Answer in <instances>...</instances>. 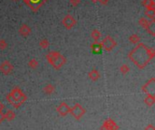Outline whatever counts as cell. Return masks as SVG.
<instances>
[{"mask_svg":"<svg viewBox=\"0 0 155 130\" xmlns=\"http://www.w3.org/2000/svg\"><path fill=\"white\" fill-rule=\"evenodd\" d=\"M73 6H77L80 3V0H70Z\"/></svg>","mask_w":155,"mask_h":130,"instance_id":"4316f807","label":"cell"},{"mask_svg":"<svg viewBox=\"0 0 155 130\" xmlns=\"http://www.w3.org/2000/svg\"><path fill=\"white\" fill-rule=\"evenodd\" d=\"M91 48H92V53H94L95 54H100L103 51V47L101 45V43L95 42V43H92L91 45Z\"/></svg>","mask_w":155,"mask_h":130,"instance_id":"8fae6325","label":"cell"},{"mask_svg":"<svg viewBox=\"0 0 155 130\" xmlns=\"http://www.w3.org/2000/svg\"><path fill=\"white\" fill-rule=\"evenodd\" d=\"M144 130H155V126L152 124H149L148 126H145Z\"/></svg>","mask_w":155,"mask_h":130,"instance_id":"d4e9b609","label":"cell"},{"mask_svg":"<svg viewBox=\"0 0 155 130\" xmlns=\"http://www.w3.org/2000/svg\"><path fill=\"white\" fill-rule=\"evenodd\" d=\"M19 32H20V35H22V36H27L30 32H31V29H30V27L29 26H27L26 25H23L21 27H20V29H19Z\"/></svg>","mask_w":155,"mask_h":130,"instance_id":"4fadbf2b","label":"cell"},{"mask_svg":"<svg viewBox=\"0 0 155 130\" xmlns=\"http://www.w3.org/2000/svg\"><path fill=\"white\" fill-rule=\"evenodd\" d=\"M70 113L76 120H80L85 115L86 109L81 104L76 103V104L73 105V108H70Z\"/></svg>","mask_w":155,"mask_h":130,"instance_id":"3957f363","label":"cell"},{"mask_svg":"<svg viewBox=\"0 0 155 130\" xmlns=\"http://www.w3.org/2000/svg\"><path fill=\"white\" fill-rule=\"evenodd\" d=\"M4 120H5V114L3 113V111H0V124H1Z\"/></svg>","mask_w":155,"mask_h":130,"instance_id":"484cf974","label":"cell"},{"mask_svg":"<svg viewBox=\"0 0 155 130\" xmlns=\"http://www.w3.org/2000/svg\"><path fill=\"white\" fill-rule=\"evenodd\" d=\"M88 77H89L92 81H96V80L99 79V78H100V73H99L98 70H96V69H92V70L89 72Z\"/></svg>","mask_w":155,"mask_h":130,"instance_id":"7c38bea8","label":"cell"},{"mask_svg":"<svg viewBox=\"0 0 155 130\" xmlns=\"http://www.w3.org/2000/svg\"><path fill=\"white\" fill-rule=\"evenodd\" d=\"M70 108H71L68 106V104L65 101H63V102H61L59 104V106L57 107L56 110H57L58 114L61 117H65L70 113Z\"/></svg>","mask_w":155,"mask_h":130,"instance_id":"52a82bcc","label":"cell"},{"mask_svg":"<svg viewBox=\"0 0 155 130\" xmlns=\"http://www.w3.org/2000/svg\"><path fill=\"white\" fill-rule=\"evenodd\" d=\"M143 91L145 92L147 95H155V80H154V78L151 79L145 85H143Z\"/></svg>","mask_w":155,"mask_h":130,"instance_id":"5b68a950","label":"cell"},{"mask_svg":"<svg viewBox=\"0 0 155 130\" xmlns=\"http://www.w3.org/2000/svg\"><path fill=\"white\" fill-rule=\"evenodd\" d=\"M5 108V105L0 101V111H3V109Z\"/></svg>","mask_w":155,"mask_h":130,"instance_id":"83f0119b","label":"cell"},{"mask_svg":"<svg viewBox=\"0 0 155 130\" xmlns=\"http://www.w3.org/2000/svg\"><path fill=\"white\" fill-rule=\"evenodd\" d=\"M39 45H40L41 48L46 49V48H47V47L49 46V42H48V40H46V39H43V40L39 43Z\"/></svg>","mask_w":155,"mask_h":130,"instance_id":"ffe728a7","label":"cell"},{"mask_svg":"<svg viewBox=\"0 0 155 130\" xmlns=\"http://www.w3.org/2000/svg\"><path fill=\"white\" fill-rule=\"evenodd\" d=\"M75 24H76V21L74 20V18L73 17V16L69 15V14L66 15L65 17L64 18V20H63V25L67 29H71Z\"/></svg>","mask_w":155,"mask_h":130,"instance_id":"9c48e42d","label":"cell"},{"mask_svg":"<svg viewBox=\"0 0 155 130\" xmlns=\"http://www.w3.org/2000/svg\"><path fill=\"white\" fill-rule=\"evenodd\" d=\"M4 114H5V119L7 121H12L15 118V113L12 109L7 110V112Z\"/></svg>","mask_w":155,"mask_h":130,"instance_id":"2e32d148","label":"cell"},{"mask_svg":"<svg viewBox=\"0 0 155 130\" xmlns=\"http://www.w3.org/2000/svg\"><path fill=\"white\" fill-rule=\"evenodd\" d=\"M144 102L148 107H151L155 103V95H147L144 99Z\"/></svg>","mask_w":155,"mask_h":130,"instance_id":"9a60e30c","label":"cell"},{"mask_svg":"<svg viewBox=\"0 0 155 130\" xmlns=\"http://www.w3.org/2000/svg\"><path fill=\"white\" fill-rule=\"evenodd\" d=\"M11 96H12V98L15 100V101L17 102L20 98H21V96L24 94L23 92H22V90H21V89L19 88V87H15V88H14L13 90H12V91L9 93ZM14 107V106H13Z\"/></svg>","mask_w":155,"mask_h":130,"instance_id":"30bf717a","label":"cell"},{"mask_svg":"<svg viewBox=\"0 0 155 130\" xmlns=\"http://www.w3.org/2000/svg\"><path fill=\"white\" fill-rule=\"evenodd\" d=\"M99 1H101L103 4H106L108 2V0H99Z\"/></svg>","mask_w":155,"mask_h":130,"instance_id":"f1b7e54d","label":"cell"},{"mask_svg":"<svg viewBox=\"0 0 155 130\" xmlns=\"http://www.w3.org/2000/svg\"><path fill=\"white\" fill-rule=\"evenodd\" d=\"M7 102H8L9 104H11L12 106H14V105H15V100L13 99L12 96H11L10 94H7Z\"/></svg>","mask_w":155,"mask_h":130,"instance_id":"603a6c76","label":"cell"},{"mask_svg":"<svg viewBox=\"0 0 155 130\" xmlns=\"http://www.w3.org/2000/svg\"><path fill=\"white\" fill-rule=\"evenodd\" d=\"M102 47L104 49L105 51L110 52L116 46V42L111 37V36H106L101 43Z\"/></svg>","mask_w":155,"mask_h":130,"instance_id":"277c9868","label":"cell"},{"mask_svg":"<svg viewBox=\"0 0 155 130\" xmlns=\"http://www.w3.org/2000/svg\"><path fill=\"white\" fill-rule=\"evenodd\" d=\"M120 71H121V72H122V74H126V73H128V72H130V68L127 66V65L123 64V65H122V66H121Z\"/></svg>","mask_w":155,"mask_h":130,"instance_id":"7402d4cb","label":"cell"},{"mask_svg":"<svg viewBox=\"0 0 155 130\" xmlns=\"http://www.w3.org/2000/svg\"><path fill=\"white\" fill-rule=\"evenodd\" d=\"M26 100H27V97H26V95L25 94H23L22 96H21V98L20 99L15 102V104L14 105V108H19L22 104H24L25 101H26Z\"/></svg>","mask_w":155,"mask_h":130,"instance_id":"e0dca14e","label":"cell"},{"mask_svg":"<svg viewBox=\"0 0 155 130\" xmlns=\"http://www.w3.org/2000/svg\"><path fill=\"white\" fill-rule=\"evenodd\" d=\"M55 86L52 85V84L45 85V86L44 87V90H43V91H44V93L45 95H52V94L55 92Z\"/></svg>","mask_w":155,"mask_h":130,"instance_id":"5bb4252c","label":"cell"},{"mask_svg":"<svg viewBox=\"0 0 155 130\" xmlns=\"http://www.w3.org/2000/svg\"><path fill=\"white\" fill-rule=\"evenodd\" d=\"M140 41H141V39H140V37H139L137 35H132L130 37V42L132 43H138Z\"/></svg>","mask_w":155,"mask_h":130,"instance_id":"44dd1931","label":"cell"},{"mask_svg":"<svg viewBox=\"0 0 155 130\" xmlns=\"http://www.w3.org/2000/svg\"><path fill=\"white\" fill-rule=\"evenodd\" d=\"M153 56H154L153 49L147 47L143 43L139 44L129 54L130 60L134 63H136V61L139 60V58L143 57L140 59V61H139V64H138V67L140 69H143L150 62V61L153 58Z\"/></svg>","mask_w":155,"mask_h":130,"instance_id":"6da1fadb","label":"cell"},{"mask_svg":"<svg viewBox=\"0 0 155 130\" xmlns=\"http://www.w3.org/2000/svg\"><path fill=\"white\" fill-rule=\"evenodd\" d=\"M91 35H92V38L95 39V42H97V41L99 40V38H100V36H101V32H100L97 29H95V30H94V31L92 32Z\"/></svg>","mask_w":155,"mask_h":130,"instance_id":"ac0fdd59","label":"cell"},{"mask_svg":"<svg viewBox=\"0 0 155 130\" xmlns=\"http://www.w3.org/2000/svg\"><path fill=\"white\" fill-rule=\"evenodd\" d=\"M28 65H29V67H30L31 69H36V68L38 66V61H37L36 59H32V60L29 61Z\"/></svg>","mask_w":155,"mask_h":130,"instance_id":"d6986e66","label":"cell"},{"mask_svg":"<svg viewBox=\"0 0 155 130\" xmlns=\"http://www.w3.org/2000/svg\"><path fill=\"white\" fill-rule=\"evenodd\" d=\"M7 47V43L5 40H0V50H5Z\"/></svg>","mask_w":155,"mask_h":130,"instance_id":"cb8c5ba5","label":"cell"},{"mask_svg":"<svg viewBox=\"0 0 155 130\" xmlns=\"http://www.w3.org/2000/svg\"><path fill=\"white\" fill-rule=\"evenodd\" d=\"M92 1H94V2H95V1H98V0H92Z\"/></svg>","mask_w":155,"mask_h":130,"instance_id":"f546056e","label":"cell"},{"mask_svg":"<svg viewBox=\"0 0 155 130\" xmlns=\"http://www.w3.org/2000/svg\"><path fill=\"white\" fill-rule=\"evenodd\" d=\"M101 130H119V126L114 119L107 118L101 126Z\"/></svg>","mask_w":155,"mask_h":130,"instance_id":"8992f818","label":"cell"},{"mask_svg":"<svg viewBox=\"0 0 155 130\" xmlns=\"http://www.w3.org/2000/svg\"><path fill=\"white\" fill-rule=\"evenodd\" d=\"M13 70H14V66L8 61H5L4 62L0 64V72H2L5 75H8L12 73Z\"/></svg>","mask_w":155,"mask_h":130,"instance_id":"ba28073f","label":"cell"},{"mask_svg":"<svg viewBox=\"0 0 155 130\" xmlns=\"http://www.w3.org/2000/svg\"><path fill=\"white\" fill-rule=\"evenodd\" d=\"M46 59H47L49 63L55 70H59L61 67H63L65 63L66 62L65 56H63L58 52H50L46 55Z\"/></svg>","mask_w":155,"mask_h":130,"instance_id":"7a4b0ae2","label":"cell"}]
</instances>
